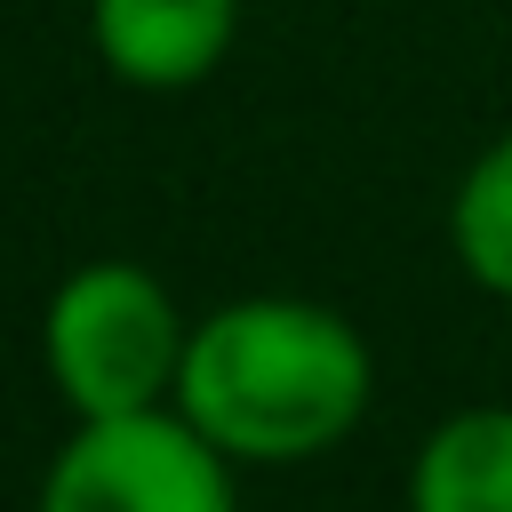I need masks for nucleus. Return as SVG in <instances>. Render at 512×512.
Returning <instances> with one entry per match:
<instances>
[{
  "mask_svg": "<svg viewBox=\"0 0 512 512\" xmlns=\"http://www.w3.org/2000/svg\"><path fill=\"white\" fill-rule=\"evenodd\" d=\"M408 512H512V408H456L408 464Z\"/></svg>",
  "mask_w": 512,
  "mask_h": 512,
  "instance_id": "nucleus-5",
  "label": "nucleus"
},
{
  "mask_svg": "<svg viewBox=\"0 0 512 512\" xmlns=\"http://www.w3.org/2000/svg\"><path fill=\"white\" fill-rule=\"evenodd\" d=\"M88 40L112 80L176 96L232 56L240 0H88Z\"/></svg>",
  "mask_w": 512,
  "mask_h": 512,
  "instance_id": "nucleus-4",
  "label": "nucleus"
},
{
  "mask_svg": "<svg viewBox=\"0 0 512 512\" xmlns=\"http://www.w3.org/2000/svg\"><path fill=\"white\" fill-rule=\"evenodd\" d=\"M376 392L368 336L312 296H232L192 320L176 408L232 464H312L328 456Z\"/></svg>",
  "mask_w": 512,
  "mask_h": 512,
  "instance_id": "nucleus-1",
  "label": "nucleus"
},
{
  "mask_svg": "<svg viewBox=\"0 0 512 512\" xmlns=\"http://www.w3.org/2000/svg\"><path fill=\"white\" fill-rule=\"evenodd\" d=\"M32 512H240L232 456L168 400L136 416H80L48 456Z\"/></svg>",
  "mask_w": 512,
  "mask_h": 512,
  "instance_id": "nucleus-3",
  "label": "nucleus"
},
{
  "mask_svg": "<svg viewBox=\"0 0 512 512\" xmlns=\"http://www.w3.org/2000/svg\"><path fill=\"white\" fill-rule=\"evenodd\" d=\"M184 344H192V320L176 312L160 272H144L128 256H96V264L64 272L40 312V360L72 416L168 408L176 376H184Z\"/></svg>",
  "mask_w": 512,
  "mask_h": 512,
  "instance_id": "nucleus-2",
  "label": "nucleus"
},
{
  "mask_svg": "<svg viewBox=\"0 0 512 512\" xmlns=\"http://www.w3.org/2000/svg\"><path fill=\"white\" fill-rule=\"evenodd\" d=\"M448 248L472 288L512 304V128L472 152V168L448 200Z\"/></svg>",
  "mask_w": 512,
  "mask_h": 512,
  "instance_id": "nucleus-6",
  "label": "nucleus"
}]
</instances>
